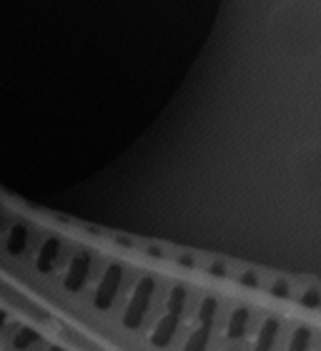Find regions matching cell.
Masks as SVG:
<instances>
[{
    "mask_svg": "<svg viewBox=\"0 0 321 351\" xmlns=\"http://www.w3.org/2000/svg\"><path fill=\"white\" fill-rule=\"evenodd\" d=\"M278 331H281L278 319H266V322L261 324V329H259L254 351H274L276 339H278Z\"/></svg>",
    "mask_w": 321,
    "mask_h": 351,
    "instance_id": "4",
    "label": "cell"
},
{
    "mask_svg": "<svg viewBox=\"0 0 321 351\" xmlns=\"http://www.w3.org/2000/svg\"><path fill=\"white\" fill-rule=\"evenodd\" d=\"M33 341H38V334H36V331L25 329L23 334H18V337H15L13 344H15V349H28Z\"/></svg>",
    "mask_w": 321,
    "mask_h": 351,
    "instance_id": "14",
    "label": "cell"
},
{
    "mask_svg": "<svg viewBox=\"0 0 321 351\" xmlns=\"http://www.w3.org/2000/svg\"><path fill=\"white\" fill-rule=\"evenodd\" d=\"M3 322H5V316H3V314H0V324H3Z\"/></svg>",
    "mask_w": 321,
    "mask_h": 351,
    "instance_id": "17",
    "label": "cell"
},
{
    "mask_svg": "<svg viewBox=\"0 0 321 351\" xmlns=\"http://www.w3.org/2000/svg\"><path fill=\"white\" fill-rule=\"evenodd\" d=\"M51 351H60V349H51Z\"/></svg>",
    "mask_w": 321,
    "mask_h": 351,
    "instance_id": "18",
    "label": "cell"
},
{
    "mask_svg": "<svg viewBox=\"0 0 321 351\" xmlns=\"http://www.w3.org/2000/svg\"><path fill=\"white\" fill-rule=\"evenodd\" d=\"M241 284L256 289V286H259V276H256L254 271H243V274H241Z\"/></svg>",
    "mask_w": 321,
    "mask_h": 351,
    "instance_id": "15",
    "label": "cell"
},
{
    "mask_svg": "<svg viewBox=\"0 0 321 351\" xmlns=\"http://www.w3.org/2000/svg\"><path fill=\"white\" fill-rule=\"evenodd\" d=\"M23 246H25V228L15 226L13 236H10V241H8V251H10V254H21Z\"/></svg>",
    "mask_w": 321,
    "mask_h": 351,
    "instance_id": "12",
    "label": "cell"
},
{
    "mask_svg": "<svg viewBox=\"0 0 321 351\" xmlns=\"http://www.w3.org/2000/svg\"><path fill=\"white\" fill-rule=\"evenodd\" d=\"M154 286H156V281L151 276L141 278L139 289H136V293H133V299H131V306H128V311H126V316H123V324L128 329H136L141 324V319H143V314H146V308H148V301H151V293H154Z\"/></svg>",
    "mask_w": 321,
    "mask_h": 351,
    "instance_id": "1",
    "label": "cell"
},
{
    "mask_svg": "<svg viewBox=\"0 0 321 351\" xmlns=\"http://www.w3.org/2000/svg\"><path fill=\"white\" fill-rule=\"evenodd\" d=\"M58 251H60V243L56 241V239H48L43 251H40V256H38V266H40L43 271L51 269V263H53V258L58 256Z\"/></svg>",
    "mask_w": 321,
    "mask_h": 351,
    "instance_id": "9",
    "label": "cell"
},
{
    "mask_svg": "<svg viewBox=\"0 0 321 351\" xmlns=\"http://www.w3.org/2000/svg\"><path fill=\"white\" fill-rule=\"evenodd\" d=\"M178 324H181V314H176V311H168L158 324H156L154 334H151V341L154 346H168L171 344V339H174L176 329H178Z\"/></svg>",
    "mask_w": 321,
    "mask_h": 351,
    "instance_id": "3",
    "label": "cell"
},
{
    "mask_svg": "<svg viewBox=\"0 0 321 351\" xmlns=\"http://www.w3.org/2000/svg\"><path fill=\"white\" fill-rule=\"evenodd\" d=\"M216 308H219V304H216V299H204V304H201V308H198V322L206 324V326H211L213 324V316H216Z\"/></svg>",
    "mask_w": 321,
    "mask_h": 351,
    "instance_id": "10",
    "label": "cell"
},
{
    "mask_svg": "<svg viewBox=\"0 0 321 351\" xmlns=\"http://www.w3.org/2000/svg\"><path fill=\"white\" fill-rule=\"evenodd\" d=\"M248 322H251V311L246 306H239L231 311L228 316V326H226V337L228 339H243L248 329Z\"/></svg>",
    "mask_w": 321,
    "mask_h": 351,
    "instance_id": "6",
    "label": "cell"
},
{
    "mask_svg": "<svg viewBox=\"0 0 321 351\" xmlns=\"http://www.w3.org/2000/svg\"><path fill=\"white\" fill-rule=\"evenodd\" d=\"M121 266H110L108 271H106V276L101 278V286H98V293H95V306L98 308H108L110 301H113V296L118 293V289H121Z\"/></svg>",
    "mask_w": 321,
    "mask_h": 351,
    "instance_id": "2",
    "label": "cell"
},
{
    "mask_svg": "<svg viewBox=\"0 0 321 351\" xmlns=\"http://www.w3.org/2000/svg\"><path fill=\"white\" fill-rule=\"evenodd\" d=\"M209 334H211V326L201 324V326L191 334V339L186 341V349L183 351H206V346H209Z\"/></svg>",
    "mask_w": 321,
    "mask_h": 351,
    "instance_id": "8",
    "label": "cell"
},
{
    "mask_svg": "<svg viewBox=\"0 0 321 351\" xmlns=\"http://www.w3.org/2000/svg\"><path fill=\"white\" fill-rule=\"evenodd\" d=\"M301 306L304 308H319L321 306V289L319 286H309L301 293Z\"/></svg>",
    "mask_w": 321,
    "mask_h": 351,
    "instance_id": "11",
    "label": "cell"
},
{
    "mask_svg": "<svg viewBox=\"0 0 321 351\" xmlns=\"http://www.w3.org/2000/svg\"><path fill=\"white\" fill-rule=\"evenodd\" d=\"M209 271H211L213 276H224V274H226V269H224V263H211V266H209Z\"/></svg>",
    "mask_w": 321,
    "mask_h": 351,
    "instance_id": "16",
    "label": "cell"
},
{
    "mask_svg": "<svg viewBox=\"0 0 321 351\" xmlns=\"http://www.w3.org/2000/svg\"><path fill=\"white\" fill-rule=\"evenodd\" d=\"M88 254H80V256L73 258V263H71V271H68L66 276V289L68 291H78L80 286H83V281H86V274H88Z\"/></svg>",
    "mask_w": 321,
    "mask_h": 351,
    "instance_id": "5",
    "label": "cell"
},
{
    "mask_svg": "<svg viewBox=\"0 0 321 351\" xmlns=\"http://www.w3.org/2000/svg\"><path fill=\"white\" fill-rule=\"evenodd\" d=\"M311 337H314V331L309 329V326H296L294 334H292V339H289L286 351H309V346H311Z\"/></svg>",
    "mask_w": 321,
    "mask_h": 351,
    "instance_id": "7",
    "label": "cell"
},
{
    "mask_svg": "<svg viewBox=\"0 0 321 351\" xmlns=\"http://www.w3.org/2000/svg\"><path fill=\"white\" fill-rule=\"evenodd\" d=\"M269 291L276 296V299H289L292 296V284L286 281V278H276V281H271Z\"/></svg>",
    "mask_w": 321,
    "mask_h": 351,
    "instance_id": "13",
    "label": "cell"
}]
</instances>
